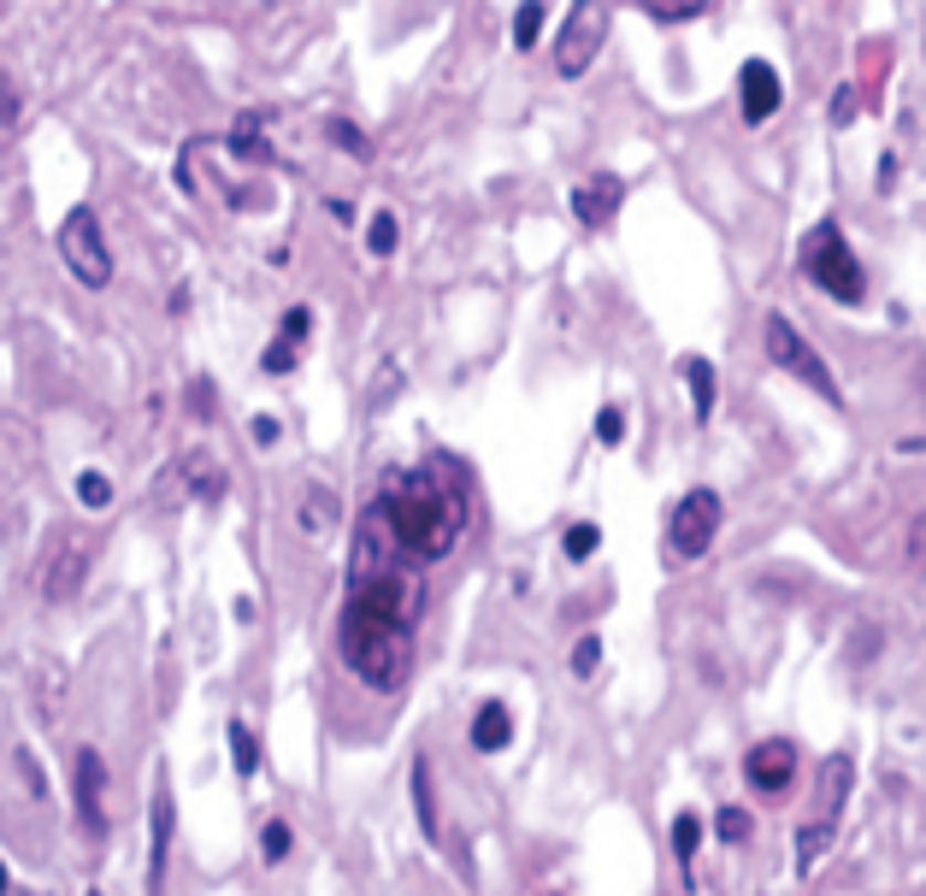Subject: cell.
<instances>
[{"mask_svg": "<svg viewBox=\"0 0 926 896\" xmlns=\"http://www.w3.org/2000/svg\"><path fill=\"white\" fill-rule=\"evenodd\" d=\"M379 508L407 561H443L467 531V472L449 455H432L414 472H390Z\"/></svg>", "mask_w": 926, "mask_h": 896, "instance_id": "cell-1", "label": "cell"}, {"mask_svg": "<svg viewBox=\"0 0 926 896\" xmlns=\"http://www.w3.org/2000/svg\"><path fill=\"white\" fill-rule=\"evenodd\" d=\"M337 649H342V661H349L354 679L372 684V691H402L407 672H414V631H407L402 619L366 608V601H349V608H342Z\"/></svg>", "mask_w": 926, "mask_h": 896, "instance_id": "cell-2", "label": "cell"}, {"mask_svg": "<svg viewBox=\"0 0 926 896\" xmlns=\"http://www.w3.org/2000/svg\"><path fill=\"white\" fill-rule=\"evenodd\" d=\"M802 271H809V284L815 289H827L832 301H844L855 307L868 296V278H862V266H855V254L844 243V231H838L832 218H820L809 236H802Z\"/></svg>", "mask_w": 926, "mask_h": 896, "instance_id": "cell-3", "label": "cell"}, {"mask_svg": "<svg viewBox=\"0 0 926 896\" xmlns=\"http://www.w3.org/2000/svg\"><path fill=\"white\" fill-rule=\"evenodd\" d=\"M844 797H850V755H827V761H820V785H815V820L797 832V873H809L815 861L832 850Z\"/></svg>", "mask_w": 926, "mask_h": 896, "instance_id": "cell-4", "label": "cell"}, {"mask_svg": "<svg viewBox=\"0 0 926 896\" xmlns=\"http://www.w3.org/2000/svg\"><path fill=\"white\" fill-rule=\"evenodd\" d=\"M767 360H774L779 372H791L797 384H809L820 402H832V407L844 402V395H838V377L827 372V360L815 354V342L802 337L785 313H767Z\"/></svg>", "mask_w": 926, "mask_h": 896, "instance_id": "cell-5", "label": "cell"}, {"mask_svg": "<svg viewBox=\"0 0 926 896\" xmlns=\"http://www.w3.org/2000/svg\"><path fill=\"white\" fill-rule=\"evenodd\" d=\"M60 254H65V266H72L77 284H89V289H107L113 284V254H107V236H100V218L89 213V206L65 213Z\"/></svg>", "mask_w": 926, "mask_h": 896, "instance_id": "cell-6", "label": "cell"}, {"mask_svg": "<svg viewBox=\"0 0 926 896\" xmlns=\"http://www.w3.org/2000/svg\"><path fill=\"white\" fill-rule=\"evenodd\" d=\"M608 42V7H596V0H578L567 12V24H561V42H555V72L561 77H585L590 60L603 54Z\"/></svg>", "mask_w": 926, "mask_h": 896, "instance_id": "cell-7", "label": "cell"}, {"mask_svg": "<svg viewBox=\"0 0 926 896\" xmlns=\"http://www.w3.org/2000/svg\"><path fill=\"white\" fill-rule=\"evenodd\" d=\"M402 566H407V555H402L396 531H390L384 508H372L366 520L354 525V561H349V578H354V584H372V578L402 573Z\"/></svg>", "mask_w": 926, "mask_h": 896, "instance_id": "cell-8", "label": "cell"}, {"mask_svg": "<svg viewBox=\"0 0 926 896\" xmlns=\"http://www.w3.org/2000/svg\"><path fill=\"white\" fill-rule=\"evenodd\" d=\"M714 537H720V495L714 490H691L673 508V520H667V543H673L679 561H696V555L714 548Z\"/></svg>", "mask_w": 926, "mask_h": 896, "instance_id": "cell-9", "label": "cell"}, {"mask_svg": "<svg viewBox=\"0 0 926 896\" xmlns=\"http://www.w3.org/2000/svg\"><path fill=\"white\" fill-rule=\"evenodd\" d=\"M349 601H366V608H379L390 619H402L407 631H414V619L425 608V590H419V578H407V566L402 573H390V578H372V584H354V596Z\"/></svg>", "mask_w": 926, "mask_h": 896, "instance_id": "cell-10", "label": "cell"}, {"mask_svg": "<svg viewBox=\"0 0 926 896\" xmlns=\"http://www.w3.org/2000/svg\"><path fill=\"white\" fill-rule=\"evenodd\" d=\"M744 772H749V785L767 790V797H785L791 779H797V744L791 737H762V744L744 755Z\"/></svg>", "mask_w": 926, "mask_h": 896, "instance_id": "cell-11", "label": "cell"}, {"mask_svg": "<svg viewBox=\"0 0 926 896\" xmlns=\"http://www.w3.org/2000/svg\"><path fill=\"white\" fill-rule=\"evenodd\" d=\"M100 790H107V761H100V749H77V820H83L89 838H107Z\"/></svg>", "mask_w": 926, "mask_h": 896, "instance_id": "cell-12", "label": "cell"}, {"mask_svg": "<svg viewBox=\"0 0 926 896\" xmlns=\"http://www.w3.org/2000/svg\"><path fill=\"white\" fill-rule=\"evenodd\" d=\"M620 201H626V178H614V171H596V178H585L573 189V218L578 224H590V231H603V224L620 213Z\"/></svg>", "mask_w": 926, "mask_h": 896, "instance_id": "cell-13", "label": "cell"}, {"mask_svg": "<svg viewBox=\"0 0 926 896\" xmlns=\"http://www.w3.org/2000/svg\"><path fill=\"white\" fill-rule=\"evenodd\" d=\"M744 83H737V100H744V118L749 125H767V118L779 113V72L767 60H749L744 72H737Z\"/></svg>", "mask_w": 926, "mask_h": 896, "instance_id": "cell-14", "label": "cell"}, {"mask_svg": "<svg viewBox=\"0 0 926 896\" xmlns=\"http://www.w3.org/2000/svg\"><path fill=\"white\" fill-rule=\"evenodd\" d=\"M171 832H178V814H171V790H153V843H148V896H160L166 885V855H171Z\"/></svg>", "mask_w": 926, "mask_h": 896, "instance_id": "cell-15", "label": "cell"}, {"mask_svg": "<svg viewBox=\"0 0 926 896\" xmlns=\"http://www.w3.org/2000/svg\"><path fill=\"white\" fill-rule=\"evenodd\" d=\"M89 548L95 543H83V537H65L60 543V561L47 566V578H42V590L65 601V596H77V584H83V566H89Z\"/></svg>", "mask_w": 926, "mask_h": 896, "instance_id": "cell-16", "label": "cell"}, {"mask_svg": "<svg viewBox=\"0 0 926 896\" xmlns=\"http://www.w3.org/2000/svg\"><path fill=\"white\" fill-rule=\"evenodd\" d=\"M508 737H513V714H508V702H485L472 719V744L496 755V749H508Z\"/></svg>", "mask_w": 926, "mask_h": 896, "instance_id": "cell-17", "label": "cell"}, {"mask_svg": "<svg viewBox=\"0 0 926 896\" xmlns=\"http://www.w3.org/2000/svg\"><path fill=\"white\" fill-rule=\"evenodd\" d=\"M414 814H419V832L437 843L443 838V820H437V790H432V761H425V755L414 761Z\"/></svg>", "mask_w": 926, "mask_h": 896, "instance_id": "cell-18", "label": "cell"}, {"mask_svg": "<svg viewBox=\"0 0 926 896\" xmlns=\"http://www.w3.org/2000/svg\"><path fill=\"white\" fill-rule=\"evenodd\" d=\"M684 384H691V402H696V425H709L714 419V366H709V360H702V354H691V360H684Z\"/></svg>", "mask_w": 926, "mask_h": 896, "instance_id": "cell-19", "label": "cell"}, {"mask_svg": "<svg viewBox=\"0 0 926 896\" xmlns=\"http://www.w3.org/2000/svg\"><path fill=\"white\" fill-rule=\"evenodd\" d=\"M260 125H266V118L248 113L243 125L231 130V153H236V160H254V166H272V160H278V153H272V142H260Z\"/></svg>", "mask_w": 926, "mask_h": 896, "instance_id": "cell-20", "label": "cell"}, {"mask_svg": "<svg viewBox=\"0 0 926 896\" xmlns=\"http://www.w3.org/2000/svg\"><path fill=\"white\" fill-rule=\"evenodd\" d=\"M643 12H649L656 24H691V19H702L709 7H702V0H649Z\"/></svg>", "mask_w": 926, "mask_h": 896, "instance_id": "cell-21", "label": "cell"}, {"mask_svg": "<svg viewBox=\"0 0 926 896\" xmlns=\"http://www.w3.org/2000/svg\"><path fill=\"white\" fill-rule=\"evenodd\" d=\"M696 843H702V820L696 814H679L673 820V855H679V867H691V861H696Z\"/></svg>", "mask_w": 926, "mask_h": 896, "instance_id": "cell-22", "label": "cell"}, {"mask_svg": "<svg viewBox=\"0 0 926 896\" xmlns=\"http://www.w3.org/2000/svg\"><path fill=\"white\" fill-rule=\"evenodd\" d=\"M324 136H331L337 148H349L354 160H372V142H366V136H360V130L349 125V118H324Z\"/></svg>", "mask_w": 926, "mask_h": 896, "instance_id": "cell-23", "label": "cell"}, {"mask_svg": "<svg viewBox=\"0 0 926 896\" xmlns=\"http://www.w3.org/2000/svg\"><path fill=\"white\" fill-rule=\"evenodd\" d=\"M77 502L89 508V513L113 508V484H107V478H100V472H83V478H77Z\"/></svg>", "mask_w": 926, "mask_h": 896, "instance_id": "cell-24", "label": "cell"}, {"mask_svg": "<svg viewBox=\"0 0 926 896\" xmlns=\"http://www.w3.org/2000/svg\"><path fill=\"white\" fill-rule=\"evenodd\" d=\"M231 755H236V772H243V779H254L260 749H254V732H248V726H231Z\"/></svg>", "mask_w": 926, "mask_h": 896, "instance_id": "cell-25", "label": "cell"}, {"mask_svg": "<svg viewBox=\"0 0 926 896\" xmlns=\"http://www.w3.org/2000/svg\"><path fill=\"white\" fill-rule=\"evenodd\" d=\"M289 843H296V838H289V825H284V820H266V825H260V855L272 861V867H278V861L289 855Z\"/></svg>", "mask_w": 926, "mask_h": 896, "instance_id": "cell-26", "label": "cell"}, {"mask_svg": "<svg viewBox=\"0 0 926 896\" xmlns=\"http://www.w3.org/2000/svg\"><path fill=\"white\" fill-rule=\"evenodd\" d=\"M543 19H549V12L537 7V0H525V7H520V19H513V47H531V42H537Z\"/></svg>", "mask_w": 926, "mask_h": 896, "instance_id": "cell-27", "label": "cell"}, {"mask_svg": "<svg viewBox=\"0 0 926 896\" xmlns=\"http://www.w3.org/2000/svg\"><path fill=\"white\" fill-rule=\"evenodd\" d=\"M366 248H372V254H396V213H372Z\"/></svg>", "mask_w": 926, "mask_h": 896, "instance_id": "cell-28", "label": "cell"}, {"mask_svg": "<svg viewBox=\"0 0 926 896\" xmlns=\"http://www.w3.org/2000/svg\"><path fill=\"white\" fill-rule=\"evenodd\" d=\"M714 825H720V838H726V843H744L749 832H756V820H749L744 808H720V820H714Z\"/></svg>", "mask_w": 926, "mask_h": 896, "instance_id": "cell-29", "label": "cell"}, {"mask_svg": "<svg viewBox=\"0 0 926 896\" xmlns=\"http://www.w3.org/2000/svg\"><path fill=\"white\" fill-rule=\"evenodd\" d=\"M260 372H272V377H284V372H296V342H272V349L260 354Z\"/></svg>", "mask_w": 926, "mask_h": 896, "instance_id": "cell-30", "label": "cell"}, {"mask_svg": "<svg viewBox=\"0 0 926 896\" xmlns=\"http://www.w3.org/2000/svg\"><path fill=\"white\" fill-rule=\"evenodd\" d=\"M596 543H603V531H596V525H573V531H567V555H573V561H590Z\"/></svg>", "mask_w": 926, "mask_h": 896, "instance_id": "cell-31", "label": "cell"}, {"mask_svg": "<svg viewBox=\"0 0 926 896\" xmlns=\"http://www.w3.org/2000/svg\"><path fill=\"white\" fill-rule=\"evenodd\" d=\"M596 661H603V637H578V649H573V672H578V679H590Z\"/></svg>", "mask_w": 926, "mask_h": 896, "instance_id": "cell-32", "label": "cell"}, {"mask_svg": "<svg viewBox=\"0 0 926 896\" xmlns=\"http://www.w3.org/2000/svg\"><path fill=\"white\" fill-rule=\"evenodd\" d=\"M307 502H313V508L301 513V525H307V531H319V520H331V513H337V495H331V490H313Z\"/></svg>", "mask_w": 926, "mask_h": 896, "instance_id": "cell-33", "label": "cell"}, {"mask_svg": "<svg viewBox=\"0 0 926 896\" xmlns=\"http://www.w3.org/2000/svg\"><path fill=\"white\" fill-rule=\"evenodd\" d=\"M596 437H603V442H620V437H626V413H620V407H603V413H596Z\"/></svg>", "mask_w": 926, "mask_h": 896, "instance_id": "cell-34", "label": "cell"}, {"mask_svg": "<svg viewBox=\"0 0 926 896\" xmlns=\"http://www.w3.org/2000/svg\"><path fill=\"white\" fill-rule=\"evenodd\" d=\"M307 324H313V307H289L284 313V342H301Z\"/></svg>", "mask_w": 926, "mask_h": 896, "instance_id": "cell-35", "label": "cell"}, {"mask_svg": "<svg viewBox=\"0 0 926 896\" xmlns=\"http://www.w3.org/2000/svg\"><path fill=\"white\" fill-rule=\"evenodd\" d=\"M832 118H838V125H850V118H855V89H838L832 95Z\"/></svg>", "mask_w": 926, "mask_h": 896, "instance_id": "cell-36", "label": "cell"}, {"mask_svg": "<svg viewBox=\"0 0 926 896\" xmlns=\"http://www.w3.org/2000/svg\"><path fill=\"white\" fill-rule=\"evenodd\" d=\"M248 430H254V442H278V419H266V413H260Z\"/></svg>", "mask_w": 926, "mask_h": 896, "instance_id": "cell-37", "label": "cell"}, {"mask_svg": "<svg viewBox=\"0 0 926 896\" xmlns=\"http://www.w3.org/2000/svg\"><path fill=\"white\" fill-rule=\"evenodd\" d=\"M891 183H897V160L885 153V160H880V189H891Z\"/></svg>", "mask_w": 926, "mask_h": 896, "instance_id": "cell-38", "label": "cell"}, {"mask_svg": "<svg viewBox=\"0 0 926 896\" xmlns=\"http://www.w3.org/2000/svg\"><path fill=\"white\" fill-rule=\"evenodd\" d=\"M915 566H926V520L915 525Z\"/></svg>", "mask_w": 926, "mask_h": 896, "instance_id": "cell-39", "label": "cell"}, {"mask_svg": "<svg viewBox=\"0 0 926 896\" xmlns=\"http://www.w3.org/2000/svg\"><path fill=\"white\" fill-rule=\"evenodd\" d=\"M12 890V878H7V861H0V896H7Z\"/></svg>", "mask_w": 926, "mask_h": 896, "instance_id": "cell-40", "label": "cell"}, {"mask_svg": "<svg viewBox=\"0 0 926 896\" xmlns=\"http://www.w3.org/2000/svg\"><path fill=\"white\" fill-rule=\"evenodd\" d=\"M89 896H100V890H89Z\"/></svg>", "mask_w": 926, "mask_h": 896, "instance_id": "cell-41", "label": "cell"}]
</instances>
